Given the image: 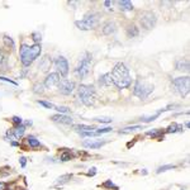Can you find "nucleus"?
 Instances as JSON below:
<instances>
[{
    "mask_svg": "<svg viewBox=\"0 0 190 190\" xmlns=\"http://www.w3.org/2000/svg\"><path fill=\"white\" fill-rule=\"evenodd\" d=\"M141 174H142V175H146V174H147V171H146V170H143V171H141Z\"/></svg>",
    "mask_w": 190,
    "mask_h": 190,
    "instance_id": "48",
    "label": "nucleus"
},
{
    "mask_svg": "<svg viewBox=\"0 0 190 190\" xmlns=\"http://www.w3.org/2000/svg\"><path fill=\"white\" fill-rule=\"evenodd\" d=\"M79 96H80V100L83 101V104L85 105H91L94 104V99H95V89L93 85H80L77 89Z\"/></svg>",
    "mask_w": 190,
    "mask_h": 190,
    "instance_id": "4",
    "label": "nucleus"
},
{
    "mask_svg": "<svg viewBox=\"0 0 190 190\" xmlns=\"http://www.w3.org/2000/svg\"><path fill=\"white\" fill-rule=\"evenodd\" d=\"M154 89L155 86L152 84L147 83L145 80H137L133 88V94L137 98H139V99H146V98H148L152 94Z\"/></svg>",
    "mask_w": 190,
    "mask_h": 190,
    "instance_id": "3",
    "label": "nucleus"
},
{
    "mask_svg": "<svg viewBox=\"0 0 190 190\" xmlns=\"http://www.w3.org/2000/svg\"><path fill=\"white\" fill-rule=\"evenodd\" d=\"M110 75H112L113 84L118 89H126V88L129 86L131 83H132L129 70H128V67L123 62H118L113 67L112 72H110Z\"/></svg>",
    "mask_w": 190,
    "mask_h": 190,
    "instance_id": "1",
    "label": "nucleus"
},
{
    "mask_svg": "<svg viewBox=\"0 0 190 190\" xmlns=\"http://www.w3.org/2000/svg\"><path fill=\"white\" fill-rule=\"evenodd\" d=\"M2 62H3V53L0 52V64H2Z\"/></svg>",
    "mask_w": 190,
    "mask_h": 190,
    "instance_id": "47",
    "label": "nucleus"
},
{
    "mask_svg": "<svg viewBox=\"0 0 190 190\" xmlns=\"http://www.w3.org/2000/svg\"><path fill=\"white\" fill-rule=\"evenodd\" d=\"M138 129H142V127H141V126H132V127H127V128L120 129L119 133H131V132H136Z\"/></svg>",
    "mask_w": 190,
    "mask_h": 190,
    "instance_id": "27",
    "label": "nucleus"
},
{
    "mask_svg": "<svg viewBox=\"0 0 190 190\" xmlns=\"http://www.w3.org/2000/svg\"><path fill=\"white\" fill-rule=\"evenodd\" d=\"M34 93H43V89H45V85L43 84H36L34 85Z\"/></svg>",
    "mask_w": 190,
    "mask_h": 190,
    "instance_id": "36",
    "label": "nucleus"
},
{
    "mask_svg": "<svg viewBox=\"0 0 190 190\" xmlns=\"http://www.w3.org/2000/svg\"><path fill=\"white\" fill-rule=\"evenodd\" d=\"M55 109H56L57 112H60L61 114H66V113L70 112V109L67 107H56V105H55Z\"/></svg>",
    "mask_w": 190,
    "mask_h": 190,
    "instance_id": "37",
    "label": "nucleus"
},
{
    "mask_svg": "<svg viewBox=\"0 0 190 190\" xmlns=\"http://www.w3.org/2000/svg\"><path fill=\"white\" fill-rule=\"evenodd\" d=\"M95 174H96V169L95 167H91L89 170V173H88V176H94Z\"/></svg>",
    "mask_w": 190,
    "mask_h": 190,
    "instance_id": "42",
    "label": "nucleus"
},
{
    "mask_svg": "<svg viewBox=\"0 0 190 190\" xmlns=\"http://www.w3.org/2000/svg\"><path fill=\"white\" fill-rule=\"evenodd\" d=\"M115 30H117V26H115L114 22H107V23L103 26V33L107 34V36L114 33Z\"/></svg>",
    "mask_w": 190,
    "mask_h": 190,
    "instance_id": "15",
    "label": "nucleus"
},
{
    "mask_svg": "<svg viewBox=\"0 0 190 190\" xmlns=\"http://www.w3.org/2000/svg\"><path fill=\"white\" fill-rule=\"evenodd\" d=\"M72 158V155H71V152H69V151H64L62 154H61V156H60V160L61 161H70Z\"/></svg>",
    "mask_w": 190,
    "mask_h": 190,
    "instance_id": "29",
    "label": "nucleus"
},
{
    "mask_svg": "<svg viewBox=\"0 0 190 190\" xmlns=\"http://www.w3.org/2000/svg\"><path fill=\"white\" fill-rule=\"evenodd\" d=\"M75 26L80 29V30H90V28L86 26V24H85V22L84 20H76L75 22Z\"/></svg>",
    "mask_w": 190,
    "mask_h": 190,
    "instance_id": "30",
    "label": "nucleus"
},
{
    "mask_svg": "<svg viewBox=\"0 0 190 190\" xmlns=\"http://www.w3.org/2000/svg\"><path fill=\"white\" fill-rule=\"evenodd\" d=\"M19 162H20V166H22V167H26V165H27V158H26V157H20V158H19Z\"/></svg>",
    "mask_w": 190,
    "mask_h": 190,
    "instance_id": "41",
    "label": "nucleus"
},
{
    "mask_svg": "<svg viewBox=\"0 0 190 190\" xmlns=\"http://www.w3.org/2000/svg\"><path fill=\"white\" fill-rule=\"evenodd\" d=\"M32 38H33V41L36 42V45H38V42H41V39H42V36H41V33H38V32H33V33H32Z\"/></svg>",
    "mask_w": 190,
    "mask_h": 190,
    "instance_id": "35",
    "label": "nucleus"
},
{
    "mask_svg": "<svg viewBox=\"0 0 190 190\" xmlns=\"http://www.w3.org/2000/svg\"><path fill=\"white\" fill-rule=\"evenodd\" d=\"M147 136H151L152 138H158V139H161L164 138V132L161 129H152V131H147L146 132Z\"/></svg>",
    "mask_w": 190,
    "mask_h": 190,
    "instance_id": "22",
    "label": "nucleus"
},
{
    "mask_svg": "<svg viewBox=\"0 0 190 190\" xmlns=\"http://www.w3.org/2000/svg\"><path fill=\"white\" fill-rule=\"evenodd\" d=\"M107 143V141H96V139H86L83 142V146L86 147V148H91V150H95V148H100L104 145Z\"/></svg>",
    "mask_w": 190,
    "mask_h": 190,
    "instance_id": "12",
    "label": "nucleus"
},
{
    "mask_svg": "<svg viewBox=\"0 0 190 190\" xmlns=\"http://www.w3.org/2000/svg\"><path fill=\"white\" fill-rule=\"evenodd\" d=\"M182 126L180 124H176V123H173L171 126L167 127V129H166V133H176V132H182Z\"/></svg>",
    "mask_w": 190,
    "mask_h": 190,
    "instance_id": "23",
    "label": "nucleus"
},
{
    "mask_svg": "<svg viewBox=\"0 0 190 190\" xmlns=\"http://www.w3.org/2000/svg\"><path fill=\"white\" fill-rule=\"evenodd\" d=\"M27 142H28V145H29L30 147H33V148H36V147H39V146H41V142H39V141L34 136H28Z\"/></svg>",
    "mask_w": 190,
    "mask_h": 190,
    "instance_id": "25",
    "label": "nucleus"
},
{
    "mask_svg": "<svg viewBox=\"0 0 190 190\" xmlns=\"http://www.w3.org/2000/svg\"><path fill=\"white\" fill-rule=\"evenodd\" d=\"M37 103L41 104L42 107L45 108H48V109H55V104L50 103V101H46V100H37Z\"/></svg>",
    "mask_w": 190,
    "mask_h": 190,
    "instance_id": "31",
    "label": "nucleus"
},
{
    "mask_svg": "<svg viewBox=\"0 0 190 190\" xmlns=\"http://www.w3.org/2000/svg\"><path fill=\"white\" fill-rule=\"evenodd\" d=\"M90 65H91V55L89 52H84L83 56L80 57L77 67L75 69V73L80 79H84L85 76H88L90 71Z\"/></svg>",
    "mask_w": 190,
    "mask_h": 190,
    "instance_id": "5",
    "label": "nucleus"
},
{
    "mask_svg": "<svg viewBox=\"0 0 190 190\" xmlns=\"http://www.w3.org/2000/svg\"><path fill=\"white\" fill-rule=\"evenodd\" d=\"M99 84L103 85V86H112L113 80H112V75H110V72L104 73V75H101L99 77Z\"/></svg>",
    "mask_w": 190,
    "mask_h": 190,
    "instance_id": "14",
    "label": "nucleus"
},
{
    "mask_svg": "<svg viewBox=\"0 0 190 190\" xmlns=\"http://www.w3.org/2000/svg\"><path fill=\"white\" fill-rule=\"evenodd\" d=\"M11 146H14V147H18V146H19V143H18V142H11Z\"/></svg>",
    "mask_w": 190,
    "mask_h": 190,
    "instance_id": "46",
    "label": "nucleus"
},
{
    "mask_svg": "<svg viewBox=\"0 0 190 190\" xmlns=\"http://www.w3.org/2000/svg\"><path fill=\"white\" fill-rule=\"evenodd\" d=\"M58 90L62 95H70L75 90V83L71 80H61L58 84Z\"/></svg>",
    "mask_w": 190,
    "mask_h": 190,
    "instance_id": "9",
    "label": "nucleus"
},
{
    "mask_svg": "<svg viewBox=\"0 0 190 190\" xmlns=\"http://www.w3.org/2000/svg\"><path fill=\"white\" fill-rule=\"evenodd\" d=\"M173 84H174L176 91L180 95L185 96L189 93V89H190V79H189V76L176 77V79H174V80H173Z\"/></svg>",
    "mask_w": 190,
    "mask_h": 190,
    "instance_id": "6",
    "label": "nucleus"
},
{
    "mask_svg": "<svg viewBox=\"0 0 190 190\" xmlns=\"http://www.w3.org/2000/svg\"><path fill=\"white\" fill-rule=\"evenodd\" d=\"M41 51H42V47L41 45H33V46H27V45H22L20 46V60H22V64L23 66H30L32 62L41 55Z\"/></svg>",
    "mask_w": 190,
    "mask_h": 190,
    "instance_id": "2",
    "label": "nucleus"
},
{
    "mask_svg": "<svg viewBox=\"0 0 190 190\" xmlns=\"http://www.w3.org/2000/svg\"><path fill=\"white\" fill-rule=\"evenodd\" d=\"M4 43L7 45L8 47H10V48H14V41L10 38V37H8V36H4Z\"/></svg>",
    "mask_w": 190,
    "mask_h": 190,
    "instance_id": "33",
    "label": "nucleus"
},
{
    "mask_svg": "<svg viewBox=\"0 0 190 190\" xmlns=\"http://www.w3.org/2000/svg\"><path fill=\"white\" fill-rule=\"evenodd\" d=\"M32 124H33V122H32V120H27V122H26V124H24V126H32Z\"/></svg>",
    "mask_w": 190,
    "mask_h": 190,
    "instance_id": "45",
    "label": "nucleus"
},
{
    "mask_svg": "<svg viewBox=\"0 0 190 190\" xmlns=\"http://www.w3.org/2000/svg\"><path fill=\"white\" fill-rule=\"evenodd\" d=\"M73 129L80 132V133H84V132H91V131H95L96 128L93 127V126H86V124H77V126H73Z\"/></svg>",
    "mask_w": 190,
    "mask_h": 190,
    "instance_id": "19",
    "label": "nucleus"
},
{
    "mask_svg": "<svg viewBox=\"0 0 190 190\" xmlns=\"http://www.w3.org/2000/svg\"><path fill=\"white\" fill-rule=\"evenodd\" d=\"M51 119L56 123H61V124H72V118L69 117V115H65V114H56V115H52Z\"/></svg>",
    "mask_w": 190,
    "mask_h": 190,
    "instance_id": "13",
    "label": "nucleus"
},
{
    "mask_svg": "<svg viewBox=\"0 0 190 190\" xmlns=\"http://www.w3.org/2000/svg\"><path fill=\"white\" fill-rule=\"evenodd\" d=\"M11 120H13L14 126H20V124H23V119L19 118V117H17V115H14V117L11 118Z\"/></svg>",
    "mask_w": 190,
    "mask_h": 190,
    "instance_id": "39",
    "label": "nucleus"
},
{
    "mask_svg": "<svg viewBox=\"0 0 190 190\" xmlns=\"http://www.w3.org/2000/svg\"><path fill=\"white\" fill-rule=\"evenodd\" d=\"M94 120L99 122V123H110L113 119L110 117H96V118H94Z\"/></svg>",
    "mask_w": 190,
    "mask_h": 190,
    "instance_id": "32",
    "label": "nucleus"
},
{
    "mask_svg": "<svg viewBox=\"0 0 190 190\" xmlns=\"http://www.w3.org/2000/svg\"><path fill=\"white\" fill-rule=\"evenodd\" d=\"M161 113L160 112H157L156 114H154V115H148V117H141V122H143V123H150V122H152V120H155L156 118H158V115H160Z\"/></svg>",
    "mask_w": 190,
    "mask_h": 190,
    "instance_id": "26",
    "label": "nucleus"
},
{
    "mask_svg": "<svg viewBox=\"0 0 190 190\" xmlns=\"http://www.w3.org/2000/svg\"><path fill=\"white\" fill-rule=\"evenodd\" d=\"M5 189H7V185H5V182L0 181V190H5Z\"/></svg>",
    "mask_w": 190,
    "mask_h": 190,
    "instance_id": "43",
    "label": "nucleus"
},
{
    "mask_svg": "<svg viewBox=\"0 0 190 190\" xmlns=\"http://www.w3.org/2000/svg\"><path fill=\"white\" fill-rule=\"evenodd\" d=\"M176 166L175 165H164V166H160L157 170H156V174H161V173H165V171H169V170H174Z\"/></svg>",
    "mask_w": 190,
    "mask_h": 190,
    "instance_id": "28",
    "label": "nucleus"
},
{
    "mask_svg": "<svg viewBox=\"0 0 190 190\" xmlns=\"http://www.w3.org/2000/svg\"><path fill=\"white\" fill-rule=\"evenodd\" d=\"M139 34V29L134 26V24H131V26L127 27V36L129 37V38H134V37H137Z\"/></svg>",
    "mask_w": 190,
    "mask_h": 190,
    "instance_id": "20",
    "label": "nucleus"
},
{
    "mask_svg": "<svg viewBox=\"0 0 190 190\" xmlns=\"http://www.w3.org/2000/svg\"><path fill=\"white\" fill-rule=\"evenodd\" d=\"M176 70H179V71H189V61L186 58H180V60H177L176 61Z\"/></svg>",
    "mask_w": 190,
    "mask_h": 190,
    "instance_id": "16",
    "label": "nucleus"
},
{
    "mask_svg": "<svg viewBox=\"0 0 190 190\" xmlns=\"http://www.w3.org/2000/svg\"><path fill=\"white\" fill-rule=\"evenodd\" d=\"M51 65H52V60L48 57V56H45L41 60L39 69H42V71H48V70L51 69Z\"/></svg>",
    "mask_w": 190,
    "mask_h": 190,
    "instance_id": "17",
    "label": "nucleus"
},
{
    "mask_svg": "<svg viewBox=\"0 0 190 190\" xmlns=\"http://www.w3.org/2000/svg\"><path fill=\"white\" fill-rule=\"evenodd\" d=\"M60 81H61V79H60L58 72H51V73L47 75L43 85L46 88H52V86H55V85H58Z\"/></svg>",
    "mask_w": 190,
    "mask_h": 190,
    "instance_id": "11",
    "label": "nucleus"
},
{
    "mask_svg": "<svg viewBox=\"0 0 190 190\" xmlns=\"http://www.w3.org/2000/svg\"><path fill=\"white\" fill-rule=\"evenodd\" d=\"M103 188H108V189H115V190H118V186H115L114 184L112 182V180H107L105 182H103Z\"/></svg>",
    "mask_w": 190,
    "mask_h": 190,
    "instance_id": "34",
    "label": "nucleus"
},
{
    "mask_svg": "<svg viewBox=\"0 0 190 190\" xmlns=\"http://www.w3.org/2000/svg\"><path fill=\"white\" fill-rule=\"evenodd\" d=\"M72 179V175L71 174H65V175H62V176H60L58 179L56 180V184H61V185H62V184H66V182H69L70 180Z\"/></svg>",
    "mask_w": 190,
    "mask_h": 190,
    "instance_id": "24",
    "label": "nucleus"
},
{
    "mask_svg": "<svg viewBox=\"0 0 190 190\" xmlns=\"http://www.w3.org/2000/svg\"><path fill=\"white\" fill-rule=\"evenodd\" d=\"M24 132H26V126L20 124V126H15V128L13 129V137L19 139L24 136Z\"/></svg>",
    "mask_w": 190,
    "mask_h": 190,
    "instance_id": "18",
    "label": "nucleus"
},
{
    "mask_svg": "<svg viewBox=\"0 0 190 190\" xmlns=\"http://www.w3.org/2000/svg\"><path fill=\"white\" fill-rule=\"evenodd\" d=\"M95 132H96L98 136H99V134H104V133L112 132V128H110V127H105V128H101V129H96Z\"/></svg>",
    "mask_w": 190,
    "mask_h": 190,
    "instance_id": "38",
    "label": "nucleus"
},
{
    "mask_svg": "<svg viewBox=\"0 0 190 190\" xmlns=\"http://www.w3.org/2000/svg\"><path fill=\"white\" fill-rule=\"evenodd\" d=\"M119 7H120V10H123V11L133 10V4L131 2H128V0H122V2H119Z\"/></svg>",
    "mask_w": 190,
    "mask_h": 190,
    "instance_id": "21",
    "label": "nucleus"
},
{
    "mask_svg": "<svg viewBox=\"0 0 190 190\" xmlns=\"http://www.w3.org/2000/svg\"><path fill=\"white\" fill-rule=\"evenodd\" d=\"M83 20L85 22V24H86L90 29H93L99 24V14L94 13V11H90V13H88L86 15H85V18Z\"/></svg>",
    "mask_w": 190,
    "mask_h": 190,
    "instance_id": "10",
    "label": "nucleus"
},
{
    "mask_svg": "<svg viewBox=\"0 0 190 190\" xmlns=\"http://www.w3.org/2000/svg\"><path fill=\"white\" fill-rule=\"evenodd\" d=\"M0 80H2V81H5V83H9V84H11V85H14V86H18V84H17L15 81H13V80H10V79H8V77L0 76Z\"/></svg>",
    "mask_w": 190,
    "mask_h": 190,
    "instance_id": "40",
    "label": "nucleus"
},
{
    "mask_svg": "<svg viewBox=\"0 0 190 190\" xmlns=\"http://www.w3.org/2000/svg\"><path fill=\"white\" fill-rule=\"evenodd\" d=\"M112 4H113V3H112V2H109V0H107V2H104V5H105L107 8H109Z\"/></svg>",
    "mask_w": 190,
    "mask_h": 190,
    "instance_id": "44",
    "label": "nucleus"
},
{
    "mask_svg": "<svg viewBox=\"0 0 190 190\" xmlns=\"http://www.w3.org/2000/svg\"><path fill=\"white\" fill-rule=\"evenodd\" d=\"M55 65H56V69L58 71V75L61 73L62 76H67L69 73V62L64 56H60L55 61Z\"/></svg>",
    "mask_w": 190,
    "mask_h": 190,
    "instance_id": "8",
    "label": "nucleus"
},
{
    "mask_svg": "<svg viewBox=\"0 0 190 190\" xmlns=\"http://www.w3.org/2000/svg\"><path fill=\"white\" fill-rule=\"evenodd\" d=\"M156 22H157V17L154 11H143L142 15L139 18V23L145 29H152L156 26Z\"/></svg>",
    "mask_w": 190,
    "mask_h": 190,
    "instance_id": "7",
    "label": "nucleus"
}]
</instances>
